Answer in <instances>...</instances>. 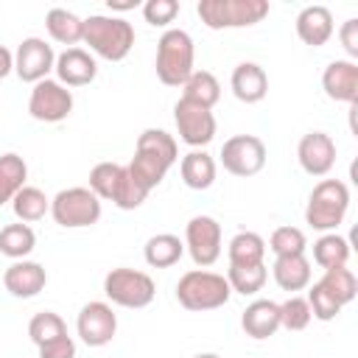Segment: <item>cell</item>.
I'll list each match as a JSON object with an SVG mask.
<instances>
[{
	"mask_svg": "<svg viewBox=\"0 0 358 358\" xmlns=\"http://www.w3.org/2000/svg\"><path fill=\"white\" fill-rule=\"evenodd\" d=\"M179 159V148H176V140L173 134H168L165 129H145L140 137H137V148H134V157L131 162L126 165L131 179L145 190L151 193L168 173V168Z\"/></svg>",
	"mask_w": 358,
	"mask_h": 358,
	"instance_id": "1",
	"label": "cell"
},
{
	"mask_svg": "<svg viewBox=\"0 0 358 358\" xmlns=\"http://www.w3.org/2000/svg\"><path fill=\"white\" fill-rule=\"evenodd\" d=\"M90 50L106 62H123L134 48V28L123 17L92 14L84 20V39Z\"/></svg>",
	"mask_w": 358,
	"mask_h": 358,
	"instance_id": "2",
	"label": "cell"
},
{
	"mask_svg": "<svg viewBox=\"0 0 358 358\" xmlns=\"http://www.w3.org/2000/svg\"><path fill=\"white\" fill-rule=\"evenodd\" d=\"M232 296V288L224 274L207 271V268H193L185 271L176 282V299L185 310L201 313V310H215L224 308Z\"/></svg>",
	"mask_w": 358,
	"mask_h": 358,
	"instance_id": "3",
	"label": "cell"
},
{
	"mask_svg": "<svg viewBox=\"0 0 358 358\" xmlns=\"http://www.w3.org/2000/svg\"><path fill=\"white\" fill-rule=\"evenodd\" d=\"M193 56L196 48L190 34L182 28H168L157 42V59H154L157 78L165 87H182L193 73Z\"/></svg>",
	"mask_w": 358,
	"mask_h": 358,
	"instance_id": "4",
	"label": "cell"
},
{
	"mask_svg": "<svg viewBox=\"0 0 358 358\" xmlns=\"http://www.w3.org/2000/svg\"><path fill=\"white\" fill-rule=\"evenodd\" d=\"M350 210V187L341 179H322L305 204V224L319 232H336Z\"/></svg>",
	"mask_w": 358,
	"mask_h": 358,
	"instance_id": "5",
	"label": "cell"
},
{
	"mask_svg": "<svg viewBox=\"0 0 358 358\" xmlns=\"http://www.w3.org/2000/svg\"><path fill=\"white\" fill-rule=\"evenodd\" d=\"M196 14L210 31L249 28L268 14V3L266 0H199Z\"/></svg>",
	"mask_w": 358,
	"mask_h": 358,
	"instance_id": "6",
	"label": "cell"
},
{
	"mask_svg": "<svg viewBox=\"0 0 358 358\" xmlns=\"http://www.w3.org/2000/svg\"><path fill=\"white\" fill-rule=\"evenodd\" d=\"M50 215L64 229L92 227L101 218V199L90 187H64L50 199Z\"/></svg>",
	"mask_w": 358,
	"mask_h": 358,
	"instance_id": "7",
	"label": "cell"
},
{
	"mask_svg": "<svg viewBox=\"0 0 358 358\" xmlns=\"http://www.w3.org/2000/svg\"><path fill=\"white\" fill-rule=\"evenodd\" d=\"M103 294L112 305H120V308H145L154 302L157 296V285L154 280L145 274V271H137V268H112L106 277H103Z\"/></svg>",
	"mask_w": 358,
	"mask_h": 358,
	"instance_id": "8",
	"label": "cell"
},
{
	"mask_svg": "<svg viewBox=\"0 0 358 358\" xmlns=\"http://www.w3.org/2000/svg\"><path fill=\"white\" fill-rule=\"evenodd\" d=\"M221 165L232 176H255L266 165V143L255 134H235L221 145Z\"/></svg>",
	"mask_w": 358,
	"mask_h": 358,
	"instance_id": "9",
	"label": "cell"
},
{
	"mask_svg": "<svg viewBox=\"0 0 358 358\" xmlns=\"http://www.w3.org/2000/svg\"><path fill=\"white\" fill-rule=\"evenodd\" d=\"M173 123L179 131V140L187 143L190 148H204L215 137V117L213 109L193 103L187 98H179L173 103Z\"/></svg>",
	"mask_w": 358,
	"mask_h": 358,
	"instance_id": "10",
	"label": "cell"
},
{
	"mask_svg": "<svg viewBox=\"0 0 358 358\" xmlns=\"http://www.w3.org/2000/svg\"><path fill=\"white\" fill-rule=\"evenodd\" d=\"M185 252L199 268L213 266L221 257V224L213 215H193L185 227Z\"/></svg>",
	"mask_w": 358,
	"mask_h": 358,
	"instance_id": "11",
	"label": "cell"
},
{
	"mask_svg": "<svg viewBox=\"0 0 358 358\" xmlns=\"http://www.w3.org/2000/svg\"><path fill=\"white\" fill-rule=\"evenodd\" d=\"M28 112L39 123H59L73 112V92L56 78H42L31 90Z\"/></svg>",
	"mask_w": 358,
	"mask_h": 358,
	"instance_id": "12",
	"label": "cell"
},
{
	"mask_svg": "<svg viewBox=\"0 0 358 358\" xmlns=\"http://www.w3.org/2000/svg\"><path fill=\"white\" fill-rule=\"evenodd\" d=\"M76 333L87 347H106L117 333V316L109 302H87L78 310Z\"/></svg>",
	"mask_w": 358,
	"mask_h": 358,
	"instance_id": "13",
	"label": "cell"
},
{
	"mask_svg": "<svg viewBox=\"0 0 358 358\" xmlns=\"http://www.w3.org/2000/svg\"><path fill=\"white\" fill-rule=\"evenodd\" d=\"M53 64H56V53L39 36L22 39L20 48L14 50V73L25 84H36V81L48 78V73L53 70Z\"/></svg>",
	"mask_w": 358,
	"mask_h": 358,
	"instance_id": "14",
	"label": "cell"
},
{
	"mask_svg": "<svg viewBox=\"0 0 358 358\" xmlns=\"http://www.w3.org/2000/svg\"><path fill=\"white\" fill-rule=\"evenodd\" d=\"M296 159L299 168L308 176H327L336 165V143L330 134L324 131H308L302 134L299 145H296Z\"/></svg>",
	"mask_w": 358,
	"mask_h": 358,
	"instance_id": "15",
	"label": "cell"
},
{
	"mask_svg": "<svg viewBox=\"0 0 358 358\" xmlns=\"http://www.w3.org/2000/svg\"><path fill=\"white\" fill-rule=\"evenodd\" d=\"M56 81L64 87H87L98 76V62L90 50L84 48H64L56 56Z\"/></svg>",
	"mask_w": 358,
	"mask_h": 358,
	"instance_id": "16",
	"label": "cell"
},
{
	"mask_svg": "<svg viewBox=\"0 0 358 358\" xmlns=\"http://www.w3.org/2000/svg\"><path fill=\"white\" fill-rule=\"evenodd\" d=\"M322 90L330 101L358 103V64L350 59H336L322 73Z\"/></svg>",
	"mask_w": 358,
	"mask_h": 358,
	"instance_id": "17",
	"label": "cell"
},
{
	"mask_svg": "<svg viewBox=\"0 0 358 358\" xmlns=\"http://www.w3.org/2000/svg\"><path fill=\"white\" fill-rule=\"evenodd\" d=\"M3 285L17 299H31L48 285V271L34 260H14L3 271Z\"/></svg>",
	"mask_w": 358,
	"mask_h": 358,
	"instance_id": "18",
	"label": "cell"
},
{
	"mask_svg": "<svg viewBox=\"0 0 358 358\" xmlns=\"http://www.w3.org/2000/svg\"><path fill=\"white\" fill-rule=\"evenodd\" d=\"M241 327L249 338L263 341L280 330V305L274 299H255L241 313Z\"/></svg>",
	"mask_w": 358,
	"mask_h": 358,
	"instance_id": "19",
	"label": "cell"
},
{
	"mask_svg": "<svg viewBox=\"0 0 358 358\" xmlns=\"http://www.w3.org/2000/svg\"><path fill=\"white\" fill-rule=\"evenodd\" d=\"M229 87L241 103H260L268 92V76L257 62H241L232 70Z\"/></svg>",
	"mask_w": 358,
	"mask_h": 358,
	"instance_id": "20",
	"label": "cell"
},
{
	"mask_svg": "<svg viewBox=\"0 0 358 358\" xmlns=\"http://www.w3.org/2000/svg\"><path fill=\"white\" fill-rule=\"evenodd\" d=\"M333 31L336 25L327 6H305L296 14V36L310 48H322L333 36Z\"/></svg>",
	"mask_w": 358,
	"mask_h": 358,
	"instance_id": "21",
	"label": "cell"
},
{
	"mask_svg": "<svg viewBox=\"0 0 358 358\" xmlns=\"http://www.w3.org/2000/svg\"><path fill=\"white\" fill-rule=\"evenodd\" d=\"M271 274H274V282H277L282 291H288V294L305 291V288L310 285V260H308L305 255L274 257Z\"/></svg>",
	"mask_w": 358,
	"mask_h": 358,
	"instance_id": "22",
	"label": "cell"
},
{
	"mask_svg": "<svg viewBox=\"0 0 358 358\" xmlns=\"http://www.w3.org/2000/svg\"><path fill=\"white\" fill-rule=\"evenodd\" d=\"M179 173H182V182L190 187V190H207L213 182H215V159L201 148H193L182 157L179 162Z\"/></svg>",
	"mask_w": 358,
	"mask_h": 358,
	"instance_id": "23",
	"label": "cell"
},
{
	"mask_svg": "<svg viewBox=\"0 0 358 358\" xmlns=\"http://www.w3.org/2000/svg\"><path fill=\"white\" fill-rule=\"evenodd\" d=\"M182 255H185V241H179V235L171 232L151 235L143 246V257L151 268H171L173 263H179Z\"/></svg>",
	"mask_w": 358,
	"mask_h": 358,
	"instance_id": "24",
	"label": "cell"
},
{
	"mask_svg": "<svg viewBox=\"0 0 358 358\" xmlns=\"http://www.w3.org/2000/svg\"><path fill=\"white\" fill-rule=\"evenodd\" d=\"M45 28L50 34V39H56L59 45L76 48L84 39V20L67 8H50L45 14Z\"/></svg>",
	"mask_w": 358,
	"mask_h": 358,
	"instance_id": "25",
	"label": "cell"
},
{
	"mask_svg": "<svg viewBox=\"0 0 358 358\" xmlns=\"http://www.w3.org/2000/svg\"><path fill=\"white\" fill-rule=\"evenodd\" d=\"M227 257H229V266H257L266 257V241L257 232L241 229L229 238Z\"/></svg>",
	"mask_w": 358,
	"mask_h": 358,
	"instance_id": "26",
	"label": "cell"
},
{
	"mask_svg": "<svg viewBox=\"0 0 358 358\" xmlns=\"http://www.w3.org/2000/svg\"><path fill=\"white\" fill-rule=\"evenodd\" d=\"M36 246V235L28 224L17 221V224H6L0 229V255L11 257V260H25Z\"/></svg>",
	"mask_w": 358,
	"mask_h": 358,
	"instance_id": "27",
	"label": "cell"
},
{
	"mask_svg": "<svg viewBox=\"0 0 358 358\" xmlns=\"http://www.w3.org/2000/svg\"><path fill=\"white\" fill-rule=\"evenodd\" d=\"M182 98L213 109L218 103V98H221V84L210 70H193L190 78L182 84Z\"/></svg>",
	"mask_w": 358,
	"mask_h": 358,
	"instance_id": "28",
	"label": "cell"
},
{
	"mask_svg": "<svg viewBox=\"0 0 358 358\" xmlns=\"http://www.w3.org/2000/svg\"><path fill=\"white\" fill-rule=\"evenodd\" d=\"M11 210H14L17 221H22V224H34V221L45 218V213H50V199H48L39 187L25 185V187H20L17 196L11 199Z\"/></svg>",
	"mask_w": 358,
	"mask_h": 358,
	"instance_id": "29",
	"label": "cell"
},
{
	"mask_svg": "<svg viewBox=\"0 0 358 358\" xmlns=\"http://www.w3.org/2000/svg\"><path fill=\"white\" fill-rule=\"evenodd\" d=\"M25 179H28V165L20 154L8 151L0 157V207L6 201H11L17 196L20 187H25Z\"/></svg>",
	"mask_w": 358,
	"mask_h": 358,
	"instance_id": "30",
	"label": "cell"
},
{
	"mask_svg": "<svg viewBox=\"0 0 358 358\" xmlns=\"http://www.w3.org/2000/svg\"><path fill=\"white\" fill-rule=\"evenodd\" d=\"M313 260L322 268L347 266V260H350V241L344 235H338V232H324L313 243Z\"/></svg>",
	"mask_w": 358,
	"mask_h": 358,
	"instance_id": "31",
	"label": "cell"
},
{
	"mask_svg": "<svg viewBox=\"0 0 358 358\" xmlns=\"http://www.w3.org/2000/svg\"><path fill=\"white\" fill-rule=\"evenodd\" d=\"M126 176V165L120 162H98L92 171H90V190L101 199V201H112L120 182Z\"/></svg>",
	"mask_w": 358,
	"mask_h": 358,
	"instance_id": "32",
	"label": "cell"
},
{
	"mask_svg": "<svg viewBox=\"0 0 358 358\" xmlns=\"http://www.w3.org/2000/svg\"><path fill=\"white\" fill-rule=\"evenodd\" d=\"M319 285L344 308V305H350L352 299H355V294H358V280H355V274L347 268V266H336V268H324V274H322V280H319Z\"/></svg>",
	"mask_w": 358,
	"mask_h": 358,
	"instance_id": "33",
	"label": "cell"
},
{
	"mask_svg": "<svg viewBox=\"0 0 358 358\" xmlns=\"http://www.w3.org/2000/svg\"><path fill=\"white\" fill-rule=\"evenodd\" d=\"M268 280V268L266 263H257V266H229L227 271V282L235 294H243V296H252L257 291H263Z\"/></svg>",
	"mask_w": 358,
	"mask_h": 358,
	"instance_id": "34",
	"label": "cell"
},
{
	"mask_svg": "<svg viewBox=\"0 0 358 358\" xmlns=\"http://www.w3.org/2000/svg\"><path fill=\"white\" fill-rule=\"evenodd\" d=\"M28 336H31V341H34L36 347H45V344H50V341L67 336V324H64V319H62L59 313L42 310V313H34V316H31V322H28Z\"/></svg>",
	"mask_w": 358,
	"mask_h": 358,
	"instance_id": "35",
	"label": "cell"
},
{
	"mask_svg": "<svg viewBox=\"0 0 358 358\" xmlns=\"http://www.w3.org/2000/svg\"><path fill=\"white\" fill-rule=\"evenodd\" d=\"M268 249L274 252V257H285V255H305L308 241L305 232L299 227H277L268 238Z\"/></svg>",
	"mask_w": 358,
	"mask_h": 358,
	"instance_id": "36",
	"label": "cell"
},
{
	"mask_svg": "<svg viewBox=\"0 0 358 358\" xmlns=\"http://www.w3.org/2000/svg\"><path fill=\"white\" fill-rule=\"evenodd\" d=\"M310 305H308V299L305 296H299V294H291L282 305H280V327H285V330H305L308 324H310Z\"/></svg>",
	"mask_w": 358,
	"mask_h": 358,
	"instance_id": "37",
	"label": "cell"
},
{
	"mask_svg": "<svg viewBox=\"0 0 358 358\" xmlns=\"http://www.w3.org/2000/svg\"><path fill=\"white\" fill-rule=\"evenodd\" d=\"M308 305H310V316L313 319H319V322H333L338 313H341V305L319 285V282H313L310 288H308Z\"/></svg>",
	"mask_w": 358,
	"mask_h": 358,
	"instance_id": "38",
	"label": "cell"
},
{
	"mask_svg": "<svg viewBox=\"0 0 358 358\" xmlns=\"http://www.w3.org/2000/svg\"><path fill=\"white\" fill-rule=\"evenodd\" d=\"M176 14H179V3L176 0H145L143 3V17L154 28L171 25L176 20Z\"/></svg>",
	"mask_w": 358,
	"mask_h": 358,
	"instance_id": "39",
	"label": "cell"
},
{
	"mask_svg": "<svg viewBox=\"0 0 358 358\" xmlns=\"http://www.w3.org/2000/svg\"><path fill=\"white\" fill-rule=\"evenodd\" d=\"M39 358H76V341L70 336H62L45 347H36Z\"/></svg>",
	"mask_w": 358,
	"mask_h": 358,
	"instance_id": "40",
	"label": "cell"
},
{
	"mask_svg": "<svg viewBox=\"0 0 358 358\" xmlns=\"http://www.w3.org/2000/svg\"><path fill=\"white\" fill-rule=\"evenodd\" d=\"M338 39H341V48L347 50L350 62H352V59H358V20H355V17H350V20L341 25Z\"/></svg>",
	"mask_w": 358,
	"mask_h": 358,
	"instance_id": "41",
	"label": "cell"
},
{
	"mask_svg": "<svg viewBox=\"0 0 358 358\" xmlns=\"http://www.w3.org/2000/svg\"><path fill=\"white\" fill-rule=\"evenodd\" d=\"M8 73H14V53H11L6 45H0V81H3Z\"/></svg>",
	"mask_w": 358,
	"mask_h": 358,
	"instance_id": "42",
	"label": "cell"
},
{
	"mask_svg": "<svg viewBox=\"0 0 358 358\" xmlns=\"http://www.w3.org/2000/svg\"><path fill=\"white\" fill-rule=\"evenodd\" d=\"M106 6L109 11H129V8H137V0H109Z\"/></svg>",
	"mask_w": 358,
	"mask_h": 358,
	"instance_id": "43",
	"label": "cell"
},
{
	"mask_svg": "<svg viewBox=\"0 0 358 358\" xmlns=\"http://www.w3.org/2000/svg\"><path fill=\"white\" fill-rule=\"evenodd\" d=\"M193 358H221L218 352H199V355H193Z\"/></svg>",
	"mask_w": 358,
	"mask_h": 358,
	"instance_id": "44",
	"label": "cell"
}]
</instances>
